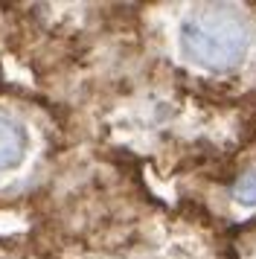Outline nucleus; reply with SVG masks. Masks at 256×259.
<instances>
[{
	"label": "nucleus",
	"mask_w": 256,
	"mask_h": 259,
	"mask_svg": "<svg viewBox=\"0 0 256 259\" xmlns=\"http://www.w3.org/2000/svg\"><path fill=\"white\" fill-rule=\"evenodd\" d=\"M140 6H128L102 59H73L61 70L91 67L88 99L102 108V140L114 157L149 163L166 181L224 166L256 134V105L219 102L192 91L140 35Z\"/></svg>",
	"instance_id": "obj_1"
},
{
	"label": "nucleus",
	"mask_w": 256,
	"mask_h": 259,
	"mask_svg": "<svg viewBox=\"0 0 256 259\" xmlns=\"http://www.w3.org/2000/svg\"><path fill=\"white\" fill-rule=\"evenodd\" d=\"M50 204V233L88 259H233L230 236L143 184L137 163L105 152L102 169L79 172Z\"/></svg>",
	"instance_id": "obj_2"
},
{
	"label": "nucleus",
	"mask_w": 256,
	"mask_h": 259,
	"mask_svg": "<svg viewBox=\"0 0 256 259\" xmlns=\"http://www.w3.org/2000/svg\"><path fill=\"white\" fill-rule=\"evenodd\" d=\"M137 21L146 47L192 91L256 105V0L149 3Z\"/></svg>",
	"instance_id": "obj_3"
},
{
	"label": "nucleus",
	"mask_w": 256,
	"mask_h": 259,
	"mask_svg": "<svg viewBox=\"0 0 256 259\" xmlns=\"http://www.w3.org/2000/svg\"><path fill=\"white\" fill-rule=\"evenodd\" d=\"M175 204L201 215L224 236L256 222V140L224 166L175 184Z\"/></svg>",
	"instance_id": "obj_4"
},
{
	"label": "nucleus",
	"mask_w": 256,
	"mask_h": 259,
	"mask_svg": "<svg viewBox=\"0 0 256 259\" xmlns=\"http://www.w3.org/2000/svg\"><path fill=\"white\" fill-rule=\"evenodd\" d=\"M32 152V134L21 119L0 111V178L15 175Z\"/></svg>",
	"instance_id": "obj_5"
},
{
	"label": "nucleus",
	"mask_w": 256,
	"mask_h": 259,
	"mask_svg": "<svg viewBox=\"0 0 256 259\" xmlns=\"http://www.w3.org/2000/svg\"><path fill=\"white\" fill-rule=\"evenodd\" d=\"M233 259H256V222L230 236Z\"/></svg>",
	"instance_id": "obj_6"
},
{
	"label": "nucleus",
	"mask_w": 256,
	"mask_h": 259,
	"mask_svg": "<svg viewBox=\"0 0 256 259\" xmlns=\"http://www.w3.org/2000/svg\"><path fill=\"white\" fill-rule=\"evenodd\" d=\"M253 140H256V134H253Z\"/></svg>",
	"instance_id": "obj_7"
}]
</instances>
